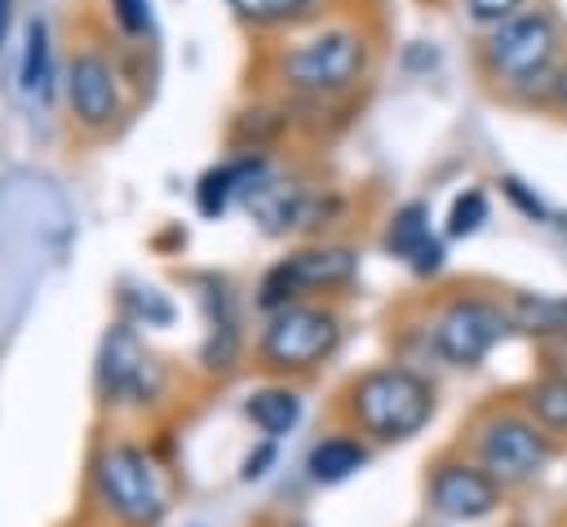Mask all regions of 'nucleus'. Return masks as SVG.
Masks as SVG:
<instances>
[{"label": "nucleus", "instance_id": "6", "mask_svg": "<svg viewBox=\"0 0 567 527\" xmlns=\"http://www.w3.org/2000/svg\"><path fill=\"white\" fill-rule=\"evenodd\" d=\"M509 319L501 306L492 301H478V297H465V301H452L439 323H434V345L447 363L456 368H474L501 337H505Z\"/></svg>", "mask_w": 567, "mask_h": 527}, {"label": "nucleus", "instance_id": "4", "mask_svg": "<svg viewBox=\"0 0 567 527\" xmlns=\"http://www.w3.org/2000/svg\"><path fill=\"white\" fill-rule=\"evenodd\" d=\"M363 58L368 53L354 31H323L284 58V80L297 89H310V93L346 89L363 71Z\"/></svg>", "mask_w": 567, "mask_h": 527}, {"label": "nucleus", "instance_id": "26", "mask_svg": "<svg viewBox=\"0 0 567 527\" xmlns=\"http://www.w3.org/2000/svg\"><path fill=\"white\" fill-rule=\"evenodd\" d=\"M270 456H275V452H270V447H261V452H257V456H248V465H244V478H257V474H266V469H261V465H266V461H270Z\"/></svg>", "mask_w": 567, "mask_h": 527}, {"label": "nucleus", "instance_id": "25", "mask_svg": "<svg viewBox=\"0 0 567 527\" xmlns=\"http://www.w3.org/2000/svg\"><path fill=\"white\" fill-rule=\"evenodd\" d=\"M115 9H120V22L128 31H142L146 27V0H115Z\"/></svg>", "mask_w": 567, "mask_h": 527}, {"label": "nucleus", "instance_id": "23", "mask_svg": "<svg viewBox=\"0 0 567 527\" xmlns=\"http://www.w3.org/2000/svg\"><path fill=\"white\" fill-rule=\"evenodd\" d=\"M518 4L523 0H465V9H470V18H478V22H509L514 13H518Z\"/></svg>", "mask_w": 567, "mask_h": 527}, {"label": "nucleus", "instance_id": "8", "mask_svg": "<svg viewBox=\"0 0 567 527\" xmlns=\"http://www.w3.org/2000/svg\"><path fill=\"white\" fill-rule=\"evenodd\" d=\"M359 257L350 248H306L292 252L288 261H279L266 279H261V306L266 310H284L297 288H328V283H346L354 275Z\"/></svg>", "mask_w": 567, "mask_h": 527}, {"label": "nucleus", "instance_id": "20", "mask_svg": "<svg viewBox=\"0 0 567 527\" xmlns=\"http://www.w3.org/2000/svg\"><path fill=\"white\" fill-rule=\"evenodd\" d=\"M44 71H49V40H44V27L31 22L27 53H22V89H44Z\"/></svg>", "mask_w": 567, "mask_h": 527}, {"label": "nucleus", "instance_id": "17", "mask_svg": "<svg viewBox=\"0 0 567 527\" xmlns=\"http://www.w3.org/2000/svg\"><path fill=\"white\" fill-rule=\"evenodd\" d=\"M430 239H434V235H430V208H425L421 199L403 204V208L394 213L390 230H385V248H390L394 257H408V261H412Z\"/></svg>", "mask_w": 567, "mask_h": 527}, {"label": "nucleus", "instance_id": "7", "mask_svg": "<svg viewBox=\"0 0 567 527\" xmlns=\"http://www.w3.org/2000/svg\"><path fill=\"white\" fill-rule=\"evenodd\" d=\"M97 487L124 523H155L164 509L159 487H155V469L133 447H111L97 461Z\"/></svg>", "mask_w": 567, "mask_h": 527}, {"label": "nucleus", "instance_id": "11", "mask_svg": "<svg viewBox=\"0 0 567 527\" xmlns=\"http://www.w3.org/2000/svg\"><path fill=\"white\" fill-rule=\"evenodd\" d=\"M71 106H75V115L84 124H106L115 115V106H120L115 75H111V66L102 58L84 53V58L71 62Z\"/></svg>", "mask_w": 567, "mask_h": 527}, {"label": "nucleus", "instance_id": "14", "mask_svg": "<svg viewBox=\"0 0 567 527\" xmlns=\"http://www.w3.org/2000/svg\"><path fill=\"white\" fill-rule=\"evenodd\" d=\"M244 412L252 416V425L261 434L279 438V434H288L301 421V399L292 390H257V394H248V407Z\"/></svg>", "mask_w": 567, "mask_h": 527}, {"label": "nucleus", "instance_id": "12", "mask_svg": "<svg viewBox=\"0 0 567 527\" xmlns=\"http://www.w3.org/2000/svg\"><path fill=\"white\" fill-rule=\"evenodd\" d=\"M509 328L527 332V337H567V297H549V292H518L505 306Z\"/></svg>", "mask_w": 567, "mask_h": 527}, {"label": "nucleus", "instance_id": "13", "mask_svg": "<svg viewBox=\"0 0 567 527\" xmlns=\"http://www.w3.org/2000/svg\"><path fill=\"white\" fill-rule=\"evenodd\" d=\"M257 173H261V159H239V164L208 168V173L199 177V190H195L199 213H204V217H217V213L226 208V199H230L235 190H248V182H252Z\"/></svg>", "mask_w": 567, "mask_h": 527}, {"label": "nucleus", "instance_id": "16", "mask_svg": "<svg viewBox=\"0 0 567 527\" xmlns=\"http://www.w3.org/2000/svg\"><path fill=\"white\" fill-rule=\"evenodd\" d=\"M248 199L266 230H288V226H301V217H306L301 190H288V186H252Z\"/></svg>", "mask_w": 567, "mask_h": 527}, {"label": "nucleus", "instance_id": "2", "mask_svg": "<svg viewBox=\"0 0 567 527\" xmlns=\"http://www.w3.org/2000/svg\"><path fill=\"white\" fill-rule=\"evenodd\" d=\"M554 53H558V27L540 9H527V13H514L509 22H501L483 49L487 71L505 89H532L536 80H545Z\"/></svg>", "mask_w": 567, "mask_h": 527}, {"label": "nucleus", "instance_id": "5", "mask_svg": "<svg viewBox=\"0 0 567 527\" xmlns=\"http://www.w3.org/2000/svg\"><path fill=\"white\" fill-rule=\"evenodd\" d=\"M337 345V319L315 306H284L266 323L261 354L275 368H310Z\"/></svg>", "mask_w": 567, "mask_h": 527}, {"label": "nucleus", "instance_id": "18", "mask_svg": "<svg viewBox=\"0 0 567 527\" xmlns=\"http://www.w3.org/2000/svg\"><path fill=\"white\" fill-rule=\"evenodd\" d=\"M527 412L545 430H567V376H545L527 390Z\"/></svg>", "mask_w": 567, "mask_h": 527}, {"label": "nucleus", "instance_id": "21", "mask_svg": "<svg viewBox=\"0 0 567 527\" xmlns=\"http://www.w3.org/2000/svg\"><path fill=\"white\" fill-rule=\"evenodd\" d=\"M306 4L310 0H230V9L252 22H284V18H297Z\"/></svg>", "mask_w": 567, "mask_h": 527}, {"label": "nucleus", "instance_id": "22", "mask_svg": "<svg viewBox=\"0 0 567 527\" xmlns=\"http://www.w3.org/2000/svg\"><path fill=\"white\" fill-rule=\"evenodd\" d=\"M501 190H505V195H509V199H514V204H518V208H523L532 221H545V217H549V208L540 204V195H532V190H527L518 177H501Z\"/></svg>", "mask_w": 567, "mask_h": 527}, {"label": "nucleus", "instance_id": "9", "mask_svg": "<svg viewBox=\"0 0 567 527\" xmlns=\"http://www.w3.org/2000/svg\"><path fill=\"white\" fill-rule=\"evenodd\" d=\"M430 500H434V509L443 518L474 523V518H487L501 505V483L478 465L443 461L434 469V478H430Z\"/></svg>", "mask_w": 567, "mask_h": 527}, {"label": "nucleus", "instance_id": "15", "mask_svg": "<svg viewBox=\"0 0 567 527\" xmlns=\"http://www.w3.org/2000/svg\"><path fill=\"white\" fill-rule=\"evenodd\" d=\"M363 461H368V447L337 434V438L315 443V452H310V478H315V483H341V478H350Z\"/></svg>", "mask_w": 567, "mask_h": 527}, {"label": "nucleus", "instance_id": "27", "mask_svg": "<svg viewBox=\"0 0 567 527\" xmlns=\"http://www.w3.org/2000/svg\"><path fill=\"white\" fill-rule=\"evenodd\" d=\"M4 27H9V0H0V40H4Z\"/></svg>", "mask_w": 567, "mask_h": 527}, {"label": "nucleus", "instance_id": "28", "mask_svg": "<svg viewBox=\"0 0 567 527\" xmlns=\"http://www.w3.org/2000/svg\"><path fill=\"white\" fill-rule=\"evenodd\" d=\"M558 93H563V102H567V71H563V80H558Z\"/></svg>", "mask_w": 567, "mask_h": 527}, {"label": "nucleus", "instance_id": "19", "mask_svg": "<svg viewBox=\"0 0 567 527\" xmlns=\"http://www.w3.org/2000/svg\"><path fill=\"white\" fill-rule=\"evenodd\" d=\"M483 221H487V195H483L478 186L461 190V195L452 199V208H447V235H452V239H465V235H474Z\"/></svg>", "mask_w": 567, "mask_h": 527}, {"label": "nucleus", "instance_id": "24", "mask_svg": "<svg viewBox=\"0 0 567 527\" xmlns=\"http://www.w3.org/2000/svg\"><path fill=\"white\" fill-rule=\"evenodd\" d=\"M439 266H443V244H439V239H430V244L412 257V270H416V275H434Z\"/></svg>", "mask_w": 567, "mask_h": 527}, {"label": "nucleus", "instance_id": "10", "mask_svg": "<svg viewBox=\"0 0 567 527\" xmlns=\"http://www.w3.org/2000/svg\"><path fill=\"white\" fill-rule=\"evenodd\" d=\"M102 381H106L111 394H128V399H142L155 385V368L142 354V345L133 341V332L115 328L106 337V345H102Z\"/></svg>", "mask_w": 567, "mask_h": 527}, {"label": "nucleus", "instance_id": "3", "mask_svg": "<svg viewBox=\"0 0 567 527\" xmlns=\"http://www.w3.org/2000/svg\"><path fill=\"white\" fill-rule=\"evenodd\" d=\"M478 461L501 487H518V483H532L540 474V465L549 461V443L536 430V421L496 416L478 434Z\"/></svg>", "mask_w": 567, "mask_h": 527}, {"label": "nucleus", "instance_id": "1", "mask_svg": "<svg viewBox=\"0 0 567 527\" xmlns=\"http://www.w3.org/2000/svg\"><path fill=\"white\" fill-rule=\"evenodd\" d=\"M350 407L368 434H377L381 443H399V438H412L430 421L434 390L408 368H377L359 376Z\"/></svg>", "mask_w": 567, "mask_h": 527}]
</instances>
